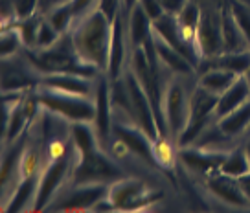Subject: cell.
<instances>
[{
    "label": "cell",
    "mask_w": 250,
    "mask_h": 213,
    "mask_svg": "<svg viewBox=\"0 0 250 213\" xmlns=\"http://www.w3.org/2000/svg\"><path fill=\"white\" fill-rule=\"evenodd\" d=\"M72 138L78 151V164L74 167V184H112L124 178L120 167L110 160L98 143V135L88 123H74Z\"/></svg>",
    "instance_id": "obj_1"
},
{
    "label": "cell",
    "mask_w": 250,
    "mask_h": 213,
    "mask_svg": "<svg viewBox=\"0 0 250 213\" xmlns=\"http://www.w3.org/2000/svg\"><path fill=\"white\" fill-rule=\"evenodd\" d=\"M22 151H24V140H21V142L17 143L15 147L4 156V166H2V186L8 184L11 171H13L15 167H19V162H21V158H22Z\"/></svg>",
    "instance_id": "obj_32"
},
{
    "label": "cell",
    "mask_w": 250,
    "mask_h": 213,
    "mask_svg": "<svg viewBox=\"0 0 250 213\" xmlns=\"http://www.w3.org/2000/svg\"><path fill=\"white\" fill-rule=\"evenodd\" d=\"M217 94L203 88L201 85L195 88V92L189 97V116L184 131L179 136L180 147H188L193 143L206 131L210 123L211 116H215V107H217Z\"/></svg>",
    "instance_id": "obj_5"
},
{
    "label": "cell",
    "mask_w": 250,
    "mask_h": 213,
    "mask_svg": "<svg viewBox=\"0 0 250 213\" xmlns=\"http://www.w3.org/2000/svg\"><path fill=\"white\" fill-rule=\"evenodd\" d=\"M208 190L230 206H237V208L250 206L249 198L245 197L241 186H239V180L234 176H228V174H223L219 171L208 174Z\"/></svg>",
    "instance_id": "obj_12"
},
{
    "label": "cell",
    "mask_w": 250,
    "mask_h": 213,
    "mask_svg": "<svg viewBox=\"0 0 250 213\" xmlns=\"http://www.w3.org/2000/svg\"><path fill=\"white\" fill-rule=\"evenodd\" d=\"M221 32H223V48L225 52H243L249 50L247 40L243 37L241 28L235 20L234 9L232 6L221 9Z\"/></svg>",
    "instance_id": "obj_21"
},
{
    "label": "cell",
    "mask_w": 250,
    "mask_h": 213,
    "mask_svg": "<svg viewBox=\"0 0 250 213\" xmlns=\"http://www.w3.org/2000/svg\"><path fill=\"white\" fill-rule=\"evenodd\" d=\"M155 158L156 164H160V166H171L173 164V153L169 149V143L162 136L155 140Z\"/></svg>",
    "instance_id": "obj_36"
},
{
    "label": "cell",
    "mask_w": 250,
    "mask_h": 213,
    "mask_svg": "<svg viewBox=\"0 0 250 213\" xmlns=\"http://www.w3.org/2000/svg\"><path fill=\"white\" fill-rule=\"evenodd\" d=\"M195 46L199 56L213 57L225 52L223 48V32H221V15L203 13L195 33Z\"/></svg>",
    "instance_id": "obj_10"
},
{
    "label": "cell",
    "mask_w": 250,
    "mask_h": 213,
    "mask_svg": "<svg viewBox=\"0 0 250 213\" xmlns=\"http://www.w3.org/2000/svg\"><path fill=\"white\" fill-rule=\"evenodd\" d=\"M98 2H100V0H70V8H72V11H74L76 20L81 19L83 15H86L88 9L98 8Z\"/></svg>",
    "instance_id": "obj_39"
},
{
    "label": "cell",
    "mask_w": 250,
    "mask_h": 213,
    "mask_svg": "<svg viewBox=\"0 0 250 213\" xmlns=\"http://www.w3.org/2000/svg\"><path fill=\"white\" fill-rule=\"evenodd\" d=\"M98 8L102 9L110 20H114L122 11H124V0H100Z\"/></svg>",
    "instance_id": "obj_37"
},
{
    "label": "cell",
    "mask_w": 250,
    "mask_h": 213,
    "mask_svg": "<svg viewBox=\"0 0 250 213\" xmlns=\"http://www.w3.org/2000/svg\"><path fill=\"white\" fill-rule=\"evenodd\" d=\"M39 178L35 173L31 174H26L24 176V180L19 184V188H17L15 195L11 198V202L6 206V212H21L26 208L28 204V200H35L37 197V190H39Z\"/></svg>",
    "instance_id": "obj_26"
},
{
    "label": "cell",
    "mask_w": 250,
    "mask_h": 213,
    "mask_svg": "<svg viewBox=\"0 0 250 213\" xmlns=\"http://www.w3.org/2000/svg\"><path fill=\"white\" fill-rule=\"evenodd\" d=\"M250 99V85L247 83V79L237 77L235 83L230 88H227L223 94L217 97V107H215V116L219 119L228 116L230 112H234L237 107H241L243 103Z\"/></svg>",
    "instance_id": "obj_20"
},
{
    "label": "cell",
    "mask_w": 250,
    "mask_h": 213,
    "mask_svg": "<svg viewBox=\"0 0 250 213\" xmlns=\"http://www.w3.org/2000/svg\"><path fill=\"white\" fill-rule=\"evenodd\" d=\"M197 66H203L201 72L210 68H223V70L234 72L237 76H243L250 68V50L243 52H223L213 57H203Z\"/></svg>",
    "instance_id": "obj_15"
},
{
    "label": "cell",
    "mask_w": 250,
    "mask_h": 213,
    "mask_svg": "<svg viewBox=\"0 0 250 213\" xmlns=\"http://www.w3.org/2000/svg\"><path fill=\"white\" fill-rule=\"evenodd\" d=\"M96 119H94V127H96V135L100 140H107L112 131L110 125V109H112V101H110V85L107 81H100L98 88H96Z\"/></svg>",
    "instance_id": "obj_16"
},
{
    "label": "cell",
    "mask_w": 250,
    "mask_h": 213,
    "mask_svg": "<svg viewBox=\"0 0 250 213\" xmlns=\"http://www.w3.org/2000/svg\"><path fill=\"white\" fill-rule=\"evenodd\" d=\"M46 19H48V22L52 24L61 35H64L66 30H70V26L74 24V20H76L74 11H72V8H70V2L61 4L59 8L52 9V11L46 15Z\"/></svg>",
    "instance_id": "obj_29"
},
{
    "label": "cell",
    "mask_w": 250,
    "mask_h": 213,
    "mask_svg": "<svg viewBox=\"0 0 250 213\" xmlns=\"http://www.w3.org/2000/svg\"><path fill=\"white\" fill-rule=\"evenodd\" d=\"M41 22H42V19L37 15L30 17L26 20H17L15 28L19 35H21V39H22V44L30 48L37 46V35H39Z\"/></svg>",
    "instance_id": "obj_30"
},
{
    "label": "cell",
    "mask_w": 250,
    "mask_h": 213,
    "mask_svg": "<svg viewBox=\"0 0 250 213\" xmlns=\"http://www.w3.org/2000/svg\"><path fill=\"white\" fill-rule=\"evenodd\" d=\"M66 2H70V0H39V9L44 15H48L52 9L59 8L61 4H66Z\"/></svg>",
    "instance_id": "obj_41"
},
{
    "label": "cell",
    "mask_w": 250,
    "mask_h": 213,
    "mask_svg": "<svg viewBox=\"0 0 250 213\" xmlns=\"http://www.w3.org/2000/svg\"><path fill=\"white\" fill-rule=\"evenodd\" d=\"M162 197L158 191H151L147 184L136 178H120L109 186V198L114 204V210L133 212L146 210Z\"/></svg>",
    "instance_id": "obj_6"
},
{
    "label": "cell",
    "mask_w": 250,
    "mask_h": 213,
    "mask_svg": "<svg viewBox=\"0 0 250 213\" xmlns=\"http://www.w3.org/2000/svg\"><path fill=\"white\" fill-rule=\"evenodd\" d=\"M136 2H138V0H124V11H122V13H124L125 19H127V15H129V11L136 6Z\"/></svg>",
    "instance_id": "obj_43"
},
{
    "label": "cell",
    "mask_w": 250,
    "mask_h": 213,
    "mask_svg": "<svg viewBox=\"0 0 250 213\" xmlns=\"http://www.w3.org/2000/svg\"><path fill=\"white\" fill-rule=\"evenodd\" d=\"M245 153H247V158H249V164H250V140L245 145Z\"/></svg>",
    "instance_id": "obj_44"
},
{
    "label": "cell",
    "mask_w": 250,
    "mask_h": 213,
    "mask_svg": "<svg viewBox=\"0 0 250 213\" xmlns=\"http://www.w3.org/2000/svg\"><path fill=\"white\" fill-rule=\"evenodd\" d=\"M42 87L72 96H85L88 97L92 92L90 77L81 74H48L42 79Z\"/></svg>",
    "instance_id": "obj_14"
},
{
    "label": "cell",
    "mask_w": 250,
    "mask_h": 213,
    "mask_svg": "<svg viewBox=\"0 0 250 213\" xmlns=\"http://www.w3.org/2000/svg\"><path fill=\"white\" fill-rule=\"evenodd\" d=\"M72 44L83 63L96 70L107 72L112 37V20L100 8L90 9L86 15L78 19L72 30Z\"/></svg>",
    "instance_id": "obj_2"
},
{
    "label": "cell",
    "mask_w": 250,
    "mask_h": 213,
    "mask_svg": "<svg viewBox=\"0 0 250 213\" xmlns=\"http://www.w3.org/2000/svg\"><path fill=\"white\" fill-rule=\"evenodd\" d=\"M124 13L112 20V37H110V52H109V64H107V76L109 79H118L122 74L125 57V28H124Z\"/></svg>",
    "instance_id": "obj_17"
},
{
    "label": "cell",
    "mask_w": 250,
    "mask_h": 213,
    "mask_svg": "<svg viewBox=\"0 0 250 213\" xmlns=\"http://www.w3.org/2000/svg\"><path fill=\"white\" fill-rule=\"evenodd\" d=\"M243 77L247 79V83H249V85H250V68H249V70H247V72H245V74H243Z\"/></svg>",
    "instance_id": "obj_45"
},
{
    "label": "cell",
    "mask_w": 250,
    "mask_h": 213,
    "mask_svg": "<svg viewBox=\"0 0 250 213\" xmlns=\"http://www.w3.org/2000/svg\"><path fill=\"white\" fill-rule=\"evenodd\" d=\"M39 0H11V11L15 20H26L37 13Z\"/></svg>",
    "instance_id": "obj_33"
},
{
    "label": "cell",
    "mask_w": 250,
    "mask_h": 213,
    "mask_svg": "<svg viewBox=\"0 0 250 213\" xmlns=\"http://www.w3.org/2000/svg\"><path fill=\"white\" fill-rule=\"evenodd\" d=\"M189 116V99L180 83H169L164 92V119L167 133L180 136Z\"/></svg>",
    "instance_id": "obj_8"
},
{
    "label": "cell",
    "mask_w": 250,
    "mask_h": 213,
    "mask_svg": "<svg viewBox=\"0 0 250 213\" xmlns=\"http://www.w3.org/2000/svg\"><path fill=\"white\" fill-rule=\"evenodd\" d=\"M28 87H31V77L24 72L22 66L8 64V59H4V66H2V90H4V94L21 92Z\"/></svg>",
    "instance_id": "obj_27"
},
{
    "label": "cell",
    "mask_w": 250,
    "mask_h": 213,
    "mask_svg": "<svg viewBox=\"0 0 250 213\" xmlns=\"http://www.w3.org/2000/svg\"><path fill=\"white\" fill-rule=\"evenodd\" d=\"M201 17H203V11L199 9L197 4L189 2V0L186 2V6L177 13L180 32L184 35V39L189 44H193V46H195V33H197V28H199V22H201Z\"/></svg>",
    "instance_id": "obj_25"
},
{
    "label": "cell",
    "mask_w": 250,
    "mask_h": 213,
    "mask_svg": "<svg viewBox=\"0 0 250 213\" xmlns=\"http://www.w3.org/2000/svg\"><path fill=\"white\" fill-rule=\"evenodd\" d=\"M247 131H249V135H250V125H249V129H247Z\"/></svg>",
    "instance_id": "obj_46"
},
{
    "label": "cell",
    "mask_w": 250,
    "mask_h": 213,
    "mask_svg": "<svg viewBox=\"0 0 250 213\" xmlns=\"http://www.w3.org/2000/svg\"><path fill=\"white\" fill-rule=\"evenodd\" d=\"M62 35L55 30L52 24L48 22V19H42L39 28V35H37V48H50L54 46Z\"/></svg>",
    "instance_id": "obj_34"
},
{
    "label": "cell",
    "mask_w": 250,
    "mask_h": 213,
    "mask_svg": "<svg viewBox=\"0 0 250 213\" xmlns=\"http://www.w3.org/2000/svg\"><path fill=\"white\" fill-rule=\"evenodd\" d=\"M219 173L234 176V178H239L243 174L250 173V164H249V158H247L245 149H237V151H232V153H227L225 158H223V162H221Z\"/></svg>",
    "instance_id": "obj_28"
},
{
    "label": "cell",
    "mask_w": 250,
    "mask_h": 213,
    "mask_svg": "<svg viewBox=\"0 0 250 213\" xmlns=\"http://www.w3.org/2000/svg\"><path fill=\"white\" fill-rule=\"evenodd\" d=\"M109 195V184H86V186H76V191L66 198L59 210L64 212H79V210H92L103 197Z\"/></svg>",
    "instance_id": "obj_13"
},
{
    "label": "cell",
    "mask_w": 250,
    "mask_h": 213,
    "mask_svg": "<svg viewBox=\"0 0 250 213\" xmlns=\"http://www.w3.org/2000/svg\"><path fill=\"white\" fill-rule=\"evenodd\" d=\"M155 35V33H153ZM155 48H156V56L160 59V63L167 66L169 70L177 72V74H189L193 70V64L188 61L186 57L180 54L179 50H175L171 44H167L166 40L158 39L155 35Z\"/></svg>",
    "instance_id": "obj_22"
},
{
    "label": "cell",
    "mask_w": 250,
    "mask_h": 213,
    "mask_svg": "<svg viewBox=\"0 0 250 213\" xmlns=\"http://www.w3.org/2000/svg\"><path fill=\"white\" fill-rule=\"evenodd\" d=\"M237 180H239V186H241V190H243V193H245V197L249 198V202H250V173L239 176Z\"/></svg>",
    "instance_id": "obj_42"
},
{
    "label": "cell",
    "mask_w": 250,
    "mask_h": 213,
    "mask_svg": "<svg viewBox=\"0 0 250 213\" xmlns=\"http://www.w3.org/2000/svg\"><path fill=\"white\" fill-rule=\"evenodd\" d=\"M241 77L234 72L223 70V68H210V70H204L201 74V81L199 85L206 90H210L213 94L221 96L227 88H230L235 83V79Z\"/></svg>",
    "instance_id": "obj_24"
},
{
    "label": "cell",
    "mask_w": 250,
    "mask_h": 213,
    "mask_svg": "<svg viewBox=\"0 0 250 213\" xmlns=\"http://www.w3.org/2000/svg\"><path fill=\"white\" fill-rule=\"evenodd\" d=\"M127 22V32H129V40H131V46L142 48L153 37V20L149 19V15L142 9L140 4H136L129 15L125 19Z\"/></svg>",
    "instance_id": "obj_19"
},
{
    "label": "cell",
    "mask_w": 250,
    "mask_h": 213,
    "mask_svg": "<svg viewBox=\"0 0 250 213\" xmlns=\"http://www.w3.org/2000/svg\"><path fill=\"white\" fill-rule=\"evenodd\" d=\"M68 166H70V156L68 155H61V156L54 158V162L42 171L39 178V190H37V197H35V204L31 210L39 212L42 208H46L48 202L54 198L55 191L59 190L64 176L68 173Z\"/></svg>",
    "instance_id": "obj_9"
},
{
    "label": "cell",
    "mask_w": 250,
    "mask_h": 213,
    "mask_svg": "<svg viewBox=\"0 0 250 213\" xmlns=\"http://www.w3.org/2000/svg\"><path fill=\"white\" fill-rule=\"evenodd\" d=\"M37 97H39L41 107L70 119L74 123H94L96 119V103L85 96L62 94V92L44 88L41 94H37Z\"/></svg>",
    "instance_id": "obj_4"
},
{
    "label": "cell",
    "mask_w": 250,
    "mask_h": 213,
    "mask_svg": "<svg viewBox=\"0 0 250 213\" xmlns=\"http://www.w3.org/2000/svg\"><path fill=\"white\" fill-rule=\"evenodd\" d=\"M232 9H234L235 20L241 28V33L245 40H247V46L250 50V11L241 4H232Z\"/></svg>",
    "instance_id": "obj_35"
},
{
    "label": "cell",
    "mask_w": 250,
    "mask_h": 213,
    "mask_svg": "<svg viewBox=\"0 0 250 213\" xmlns=\"http://www.w3.org/2000/svg\"><path fill=\"white\" fill-rule=\"evenodd\" d=\"M225 155L227 153H206V151L182 147V151H180V160L184 162V166L189 167L195 173L211 174L219 171Z\"/></svg>",
    "instance_id": "obj_18"
},
{
    "label": "cell",
    "mask_w": 250,
    "mask_h": 213,
    "mask_svg": "<svg viewBox=\"0 0 250 213\" xmlns=\"http://www.w3.org/2000/svg\"><path fill=\"white\" fill-rule=\"evenodd\" d=\"M124 79L125 85H127V90H129V101H131V121L134 125L140 127L142 131L155 142V140L160 138V127H158L155 109H153L146 90L138 83L133 70L127 72Z\"/></svg>",
    "instance_id": "obj_7"
},
{
    "label": "cell",
    "mask_w": 250,
    "mask_h": 213,
    "mask_svg": "<svg viewBox=\"0 0 250 213\" xmlns=\"http://www.w3.org/2000/svg\"><path fill=\"white\" fill-rule=\"evenodd\" d=\"M28 59L33 64V68L44 72L46 76L48 74H81L86 77H92L94 72H98L78 57L72 44V37L59 39L50 48L33 50L28 54Z\"/></svg>",
    "instance_id": "obj_3"
},
{
    "label": "cell",
    "mask_w": 250,
    "mask_h": 213,
    "mask_svg": "<svg viewBox=\"0 0 250 213\" xmlns=\"http://www.w3.org/2000/svg\"><path fill=\"white\" fill-rule=\"evenodd\" d=\"M188 0H160V4L164 6L166 13H173V15H177L180 9L186 6Z\"/></svg>",
    "instance_id": "obj_40"
},
{
    "label": "cell",
    "mask_w": 250,
    "mask_h": 213,
    "mask_svg": "<svg viewBox=\"0 0 250 213\" xmlns=\"http://www.w3.org/2000/svg\"><path fill=\"white\" fill-rule=\"evenodd\" d=\"M112 133L116 136L118 143H122L125 149L133 151L136 156H140L142 160H146L149 164H156L155 142L138 125H114Z\"/></svg>",
    "instance_id": "obj_11"
},
{
    "label": "cell",
    "mask_w": 250,
    "mask_h": 213,
    "mask_svg": "<svg viewBox=\"0 0 250 213\" xmlns=\"http://www.w3.org/2000/svg\"><path fill=\"white\" fill-rule=\"evenodd\" d=\"M21 44H22V39H21L15 26L4 28L2 39H0V56H2V59H9L11 56H15V52L19 50Z\"/></svg>",
    "instance_id": "obj_31"
},
{
    "label": "cell",
    "mask_w": 250,
    "mask_h": 213,
    "mask_svg": "<svg viewBox=\"0 0 250 213\" xmlns=\"http://www.w3.org/2000/svg\"><path fill=\"white\" fill-rule=\"evenodd\" d=\"M250 125V99L243 103L241 107H237L234 112H230L228 116L219 119V131L225 136H235L241 135L243 131H247Z\"/></svg>",
    "instance_id": "obj_23"
},
{
    "label": "cell",
    "mask_w": 250,
    "mask_h": 213,
    "mask_svg": "<svg viewBox=\"0 0 250 213\" xmlns=\"http://www.w3.org/2000/svg\"><path fill=\"white\" fill-rule=\"evenodd\" d=\"M136 4H140L142 9L147 13L151 20H156V19H160L166 13V9L160 4V0H138Z\"/></svg>",
    "instance_id": "obj_38"
}]
</instances>
